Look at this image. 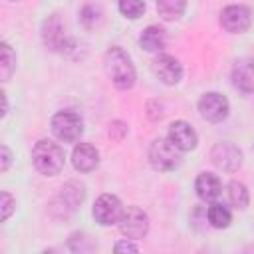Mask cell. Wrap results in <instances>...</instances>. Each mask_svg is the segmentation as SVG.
<instances>
[{
  "mask_svg": "<svg viewBox=\"0 0 254 254\" xmlns=\"http://www.w3.org/2000/svg\"><path fill=\"white\" fill-rule=\"evenodd\" d=\"M103 67H105V73L107 77L111 79V83L117 87V89H131L135 85V79H137V71H135V65L131 62V56L123 50V48H109L105 52V58H103Z\"/></svg>",
  "mask_w": 254,
  "mask_h": 254,
  "instance_id": "6da1fadb",
  "label": "cell"
},
{
  "mask_svg": "<svg viewBox=\"0 0 254 254\" xmlns=\"http://www.w3.org/2000/svg\"><path fill=\"white\" fill-rule=\"evenodd\" d=\"M32 163L38 173H42L46 177H54L64 169L65 153L58 143H54L50 139H42L32 149Z\"/></svg>",
  "mask_w": 254,
  "mask_h": 254,
  "instance_id": "7a4b0ae2",
  "label": "cell"
},
{
  "mask_svg": "<svg viewBox=\"0 0 254 254\" xmlns=\"http://www.w3.org/2000/svg\"><path fill=\"white\" fill-rule=\"evenodd\" d=\"M42 42L48 50L64 54L73 48V40L67 32L65 22L60 18V14H52L42 24Z\"/></svg>",
  "mask_w": 254,
  "mask_h": 254,
  "instance_id": "3957f363",
  "label": "cell"
},
{
  "mask_svg": "<svg viewBox=\"0 0 254 254\" xmlns=\"http://www.w3.org/2000/svg\"><path fill=\"white\" fill-rule=\"evenodd\" d=\"M85 200V187L77 181H67L52 200V212L60 218H67Z\"/></svg>",
  "mask_w": 254,
  "mask_h": 254,
  "instance_id": "277c9868",
  "label": "cell"
},
{
  "mask_svg": "<svg viewBox=\"0 0 254 254\" xmlns=\"http://www.w3.org/2000/svg\"><path fill=\"white\" fill-rule=\"evenodd\" d=\"M181 149L167 139H155L149 147V163L157 171H175L181 165Z\"/></svg>",
  "mask_w": 254,
  "mask_h": 254,
  "instance_id": "5b68a950",
  "label": "cell"
},
{
  "mask_svg": "<svg viewBox=\"0 0 254 254\" xmlns=\"http://www.w3.org/2000/svg\"><path fill=\"white\" fill-rule=\"evenodd\" d=\"M52 133L64 143H75L83 133V119L75 111H58L52 117Z\"/></svg>",
  "mask_w": 254,
  "mask_h": 254,
  "instance_id": "8992f818",
  "label": "cell"
},
{
  "mask_svg": "<svg viewBox=\"0 0 254 254\" xmlns=\"http://www.w3.org/2000/svg\"><path fill=\"white\" fill-rule=\"evenodd\" d=\"M242 159H244V155H242L240 147L230 141H220L210 149L212 165L224 173H236L242 167Z\"/></svg>",
  "mask_w": 254,
  "mask_h": 254,
  "instance_id": "52a82bcc",
  "label": "cell"
},
{
  "mask_svg": "<svg viewBox=\"0 0 254 254\" xmlns=\"http://www.w3.org/2000/svg\"><path fill=\"white\" fill-rule=\"evenodd\" d=\"M119 230L125 238L139 240L149 232V216L139 206H127L119 220Z\"/></svg>",
  "mask_w": 254,
  "mask_h": 254,
  "instance_id": "ba28073f",
  "label": "cell"
},
{
  "mask_svg": "<svg viewBox=\"0 0 254 254\" xmlns=\"http://www.w3.org/2000/svg\"><path fill=\"white\" fill-rule=\"evenodd\" d=\"M220 26L228 34H244V32H248V28L252 26L250 8H246L242 4H230V6L222 8V12H220Z\"/></svg>",
  "mask_w": 254,
  "mask_h": 254,
  "instance_id": "9c48e42d",
  "label": "cell"
},
{
  "mask_svg": "<svg viewBox=\"0 0 254 254\" xmlns=\"http://www.w3.org/2000/svg\"><path fill=\"white\" fill-rule=\"evenodd\" d=\"M228 99L218 91H208L198 99V113L208 123H220L228 117Z\"/></svg>",
  "mask_w": 254,
  "mask_h": 254,
  "instance_id": "30bf717a",
  "label": "cell"
},
{
  "mask_svg": "<svg viewBox=\"0 0 254 254\" xmlns=\"http://www.w3.org/2000/svg\"><path fill=\"white\" fill-rule=\"evenodd\" d=\"M93 218L97 224L101 226H111V224H119L121 216H123V204L115 194H101L91 210Z\"/></svg>",
  "mask_w": 254,
  "mask_h": 254,
  "instance_id": "8fae6325",
  "label": "cell"
},
{
  "mask_svg": "<svg viewBox=\"0 0 254 254\" xmlns=\"http://www.w3.org/2000/svg\"><path fill=\"white\" fill-rule=\"evenodd\" d=\"M151 67H153V73H155L165 85H175V83H179L181 77H183V65L179 64L177 58H173V56H169V54H159V56L153 60Z\"/></svg>",
  "mask_w": 254,
  "mask_h": 254,
  "instance_id": "7c38bea8",
  "label": "cell"
},
{
  "mask_svg": "<svg viewBox=\"0 0 254 254\" xmlns=\"http://www.w3.org/2000/svg\"><path fill=\"white\" fill-rule=\"evenodd\" d=\"M167 137H169V141H171L173 145H177L183 153H185V151H192V149L196 147V143H198L196 131H194L192 125L187 123V121H173L171 127H169Z\"/></svg>",
  "mask_w": 254,
  "mask_h": 254,
  "instance_id": "4fadbf2b",
  "label": "cell"
},
{
  "mask_svg": "<svg viewBox=\"0 0 254 254\" xmlns=\"http://www.w3.org/2000/svg\"><path fill=\"white\" fill-rule=\"evenodd\" d=\"M71 163H73L75 171H79V173H91L99 165V151L93 145H89V143H79V145L73 147Z\"/></svg>",
  "mask_w": 254,
  "mask_h": 254,
  "instance_id": "5bb4252c",
  "label": "cell"
},
{
  "mask_svg": "<svg viewBox=\"0 0 254 254\" xmlns=\"http://www.w3.org/2000/svg\"><path fill=\"white\" fill-rule=\"evenodd\" d=\"M194 190L198 194L200 200L204 202H214L220 192H222V185H220V179L212 173H200L196 177V183H194Z\"/></svg>",
  "mask_w": 254,
  "mask_h": 254,
  "instance_id": "9a60e30c",
  "label": "cell"
},
{
  "mask_svg": "<svg viewBox=\"0 0 254 254\" xmlns=\"http://www.w3.org/2000/svg\"><path fill=\"white\" fill-rule=\"evenodd\" d=\"M232 83L244 93H254V60H242L232 67Z\"/></svg>",
  "mask_w": 254,
  "mask_h": 254,
  "instance_id": "2e32d148",
  "label": "cell"
},
{
  "mask_svg": "<svg viewBox=\"0 0 254 254\" xmlns=\"http://www.w3.org/2000/svg\"><path fill=\"white\" fill-rule=\"evenodd\" d=\"M139 46L145 52H161L167 46V32L161 26H147L139 36Z\"/></svg>",
  "mask_w": 254,
  "mask_h": 254,
  "instance_id": "e0dca14e",
  "label": "cell"
},
{
  "mask_svg": "<svg viewBox=\"0 0 254 254\" xmlns=\"http://www.w3.org/2000/svg\"><path fill=\"white\" fill-rule=\"evenodd\" d=\"M187 10V0H157V12L165 22L179 20Z\"/></svg>",
  "mask_w": 254,
  "mask_h": 254,
  "instance_id": "ac0fdd59",
  "label": "cell"
},
{
  "mask_svg": "<svg viewBox=\"0 0 254 254\" xmlns=\"http://www.w3.org/2000/svg\"><path fill=\"white\" fill-rule=\"evenodd\" d=\"M226 194H228V202L234 206V208H246L248 206V200H250V194H248V189L244 183L240 181H230L228 187H226Z\"/></svg>",
  "mask_w": 254,
  "mask_h": 254,
  "instance_id": "d6986e66",
  "label": "cell"
},
{
  "mask_svg": "<svg viewBox=\"0 0 254 254\" xmlns=\"http://www.w3.org/2000/svg\"><path fill=\"white\" fill-rule=\"evenodd\" d=\"M206 218H208L210 226H214V228H226V226H230V222H232L230 210H228L224 204H218V202H212V204L208 206Z\"/></svg>",
  "mask_w": 254,
  "mask_h": 254,
  "instance_id": "ffe728a7",
  "label": "cell"
},
{
  "mask_svg": "<svg viewBox=\"0 0 254 254\" xmlns=\"http://www.w3.org/2000/svg\"><path fill=\"white\" fill-rule=\"evenodd\" d=\"M16 69V54L12 52V48L2 42L0 44V79L2 81H8L12 77Z\"/></svg>",
  "mask_w": 254,
  "mask_h": 254,
  "instance_id": "44dd1931",
  "label": "cell"
},
{
  "mask_svg": "<svg viewBox=\"0 0 254 254\" xmlns=\"http://www.w3.org/2000/svg\"><path fill=\"white\" fill-rule=\"evenodd\" d=\"M119 12L125 18L137 20L145 12V2L143 0H119Z\"/></svg>",
  "mask_w": 254,
  "mask_h": 254,
  "instance_id": "7402d4cb",
  "label": "cell"
},
{
  "mask_svg": "<svg viewBox=\"0 0 254 254\" xmlns=\"http://www.w3.org/2000/svg\"><path fill=\"white\" fill-rule=\"evenodd\" d=\"M14 208H16V200H14V196H12L10 192L2 190V194H0V210H2V222L10 218V214L14 212Z\"/></svg>",
  "mask_w": 254,
  "mask_h": 254,
  "instance_id": "603a6c76",
  "label": "cell"
},
{
  "mask_svg": "<svg viewBox=\"0 0 254 254\" xmlns=\"http://www.w3.org/2000/svg\"><path fill=\"white\" fill-rule=\"evenodd\" d=\"M99 16H101L99 8H95V6H85V8L81 10V24H83L85 28H93V26L97 24Z\"/></svg>",
  "mask_w": 254,
  "mask_h": 254,
  "instance_id": "cb8c5ba5",
  "label": "cell"
},
{
  "mask_svg": "<svg viewBox=\"0 0 254 254\" xmlns=\"http://www.w3.org/2000/svg\"><path fill=\"white\" fill-rule=\"evenodd\" d=\"M109 137L113 139V141H121L125 135H127V123H123V121H113V123H109Z\"/></svg>",
  "mask_w": 254,
  "mask_h": 254,
  "instance_id": "d4e9b609",
  "label": "cell"
},
{
  "mask_svg": "<svg viewBox=\"0 0 254 254\" xmlns=\"http://www.w3.org/2000/svg\"><path fill=\"white\" fill-rule=\"evenodd\" d=\"M115 252H139V246L131 240V238H125V240H119L115 246H113Z\"/></svg>",
  "mask_w": 254,
  "mask_h": 254,
  "instance_id": "484cf974",
  "label": "cell"
},
{
  "mask_svg": "<svg viewBox=\"0 0 254 254\" xmlns=\"http://www.w3.org/2000/svg\"><path fill=\"white\" fill-rule=\"evenodd\" d=\"M0 153H2V157H0V173H6L8 171V167H10V163H12V151L8 149V145H2L0 147Z\"/></svg>",
  "mask_w": 254,
  "mask_h": 254,
  "instance_id": "4316f807",
  "label": "cell"
},
{
  "mask_svg": "<svg viewBox=\"0 0 254 254\" xmlns=\"http://www.w3.org/2000/svg\"><path fill=\"white\" fill-rule=\"evenodd\" d=\"M0 95H2V103H4V107H2V117H6V113H8V101H6V93L2 91Z\"/></svg>",
  "mask_w": 254,
  "mask_h": 254,
  "instance_id": "83f0119b",
  "label": "cell"
},
{
  "mask_svg": "<svg viewBox=\"0 0 254 254\" xmlns=\"http://www.w3.org/2000/svg\"><path fill=\"white\" fill-rule=\"evenodd\" d=\"M10 2H16V0H10Z\"/></svg>",
  "mask_w": 254,
  "mask_h": 254,
  "instance_id": "f1b7e54d",
  "label": "cell"
}]
</instances>
